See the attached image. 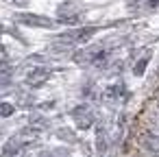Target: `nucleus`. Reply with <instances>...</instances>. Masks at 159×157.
Segmentation results:
<instances>
[{"instance_id": "0eeeda50", "label": "nucleus", "mask_w": 159, "mask_h": 157, "mask_svg": "<svg viewBox=\"0 0 159 157\" xmlns=\"http://www.w3.org/2000/svg\"><path fill=\"white\" fill-rule=\"evenodd\" d=\"M155 5H159V0H155Z\"/></svg>"}, {"instance_id": "423d86ee", "label": "nucleus", "mask_w": 159, "mask_h": 157, "mask_svg": "<svg viewBox=\"0 0 159 157\" xmlns=\"http://www.w3.org/2000/svg\"><path fill=\"white\" fill-rule=\"evenodd\" d=\"M13 113V107L9 103H0V116H11Z\"/></svg>"}, {"instance_id": "7ed1b4c3", "label": "nucleus", "mask_w": 159, "mask_h": 157, "mask_svg": "<svg viewBox=\"0 0 159 157\" xmlns=\"http://www.w3.org/2000/svg\"><path fill=\"white\" fill-rule=\"evenodd\" d=\"M57 18H59V22H63V24H76V22L81 20V11H79L76 5L63 2V5L59 7V11H57Z\"/></svg>"}, {"instance_id": "f03ea898", "label": "nucleus", "mask_w": 159, "mask_h": 157, "mask_svg": "<svg viewBox=\"0 0 159 157\" xmlns=\"http://www.w3.org/2000/svg\"><path fill=\"white\" fill-rule=\"evenodd\" d=\"M16 22H20L24 26H35V29H50V26H55V20H50L46 16H35V13H18Z\"/></svg>"}, {"instance_id": "20e7f679", "label": "nucleus", "mask_w": 159, "mask_h": 157, "mask_svg": "<svg viewBox=\"0 0 159 157\" xmlns=\"http://www.w3.org/2000/svg\"><path fill=\"white\" fill-rule=\"evenodd\" d=\"M74 120H76V124H79L81 129H87V127L94 122V116H92V111H89L85 105H81V107L74 109Z\"/></svg>"}, {"instance_id": "39448f33", "label": "nucleus", "mask_w": 159, "mask_h": 157, "mask_svg": "<svg viewBox=\"0 0 159 157\" xmlns=\"http://www.w3.org/2000/svg\"><path fill=\"white\" fill-rule=\"evenodd\" d=\"M48 76H50V70H46V68H37V70H33V72L26 76V83H29L31 87H39L44 81H48Z\"/></svg>"}, {"instance_id": "f257e3e1", "label": "nucleus", "mask_w": 159, "mask_h": 157, "mask_svg": "<svg viewBox=\"0 0 159 157\" xmlns=\"http://www.w3.org/2000/svg\"><path fill=\"white\" fill-rule=\"evenodd\" d=\"M94 33H96L94 26H83V29H74V31H68V33L59 35L57 42H61V44H72V46H74V44H83V42H87Z\"/></svg>"}]
</instances>
